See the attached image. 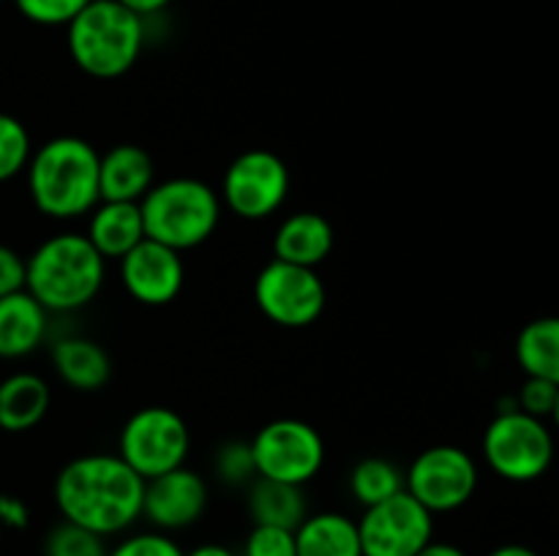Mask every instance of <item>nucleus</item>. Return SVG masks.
I'll use <instances>...</instances> for the list:
<instances>
[{
    "label": "nucleus",
    "mask_w": 559,
    "mask_h": 556,
    "mask_svg": "<svg viewBox=\"0 0 559 556\" xmlns=\"http://www.w3.org/2000/svg\"><path fill=\"white\" fill-rule=\"evenodd\" d=\"M289 169L278 153L251 147L235 156L222 178V205L243 221H265L276 216L289 196Z\"/></svg>",
    "instance_id": "nucleus-8"
},
{
    "label": "nucleus",
    "mask_w": 559,
    "mask_h": 556,
    "mask_svg": "<svg viewBox=\"0 0 559 556\" xmlns=\"http://www.w3.org/2000/svg\"><path fill=\"white\" fill-rule=\"evenodd\" d=\"M118 3H123L126 9L134 11V14L142 16V20H151V16L162 14L164 9H169L173 0H118Z\"/></svg>",
    "instance_id": "nucleus-34"
},
{
    "label": "nucleus",
    "mask_w": 559,
    "mask_h": 556,
    "mask_svg": "<svg viewBox=\"0 0 559 556\" xmlns=\"http://www.w3.org/2000/svg\"><path fill=\"white\" fill-rule=\"evenodd\" d=\"M91 0H14L27 22L41 27H66Z\"/></svg>",
    "instance_id": "nucleus-29"
},
{
    "label": "nucleus",
    "mask_w": 559,
    "mask_h": 556,
    "mask_svg": "<svg viewBox=\"0 0 559 556\" xmlns=\"http://www.w3.org/2000/svg\"><path fill=\"white\" fill-rule=\"evenodd\" d=\"M486 467L508 483H533L555 463V434L546 420L522 412L513 403L500 409L484 431Z\"/></svg>",
    "instance_id": "nucleus-6"
},
{
    "label": "nucleus",
    "mask_w": 559,
    "mask_h": 556,
    "mask_svg": "<svg viewBox=\"0 0 559 556\" xmlns=\"http://www.w3.org/2000/svg\"><path fill=\"white\" fill-rule=\"evenodd\" d=\"M333 243H336V234L322 213H289L273 234V259L317 270L331 256Z\"/></svg>",
    "instance_id": "nucleus-16"
},
{
    "label": "nucleus",
    "mask_w": 559,
    "mask_h": 556,
    "mask_svg": "<svg viewBox=\"0 0 559 556\" xmlns=\"http://www.w3.org/2000/svg\"><path fill=\"white\" fill-rule=\"evenodd\" d=\"M153 183L156 164L145 147L120 142L98 158V191L104 202H142Z\"/></svg>",
    "instance_id": "nucleus-15"
},
{
    "label": "nucleus",
    "mask_w": 559,
    "mask_h": 556,
    "mask_svg": "<svg viewBox=\"0 0 559 556\" xmlns=\"http://www.w3.org/2000/svg\"><path fill=\"white\" fill-rule=\"evenodd\" d=\"M25 289V256L0 243V298Z\"/></svg>",
    "instance_id": "nucleus-32"
},
{
    "label": "nucleus",
    "mask_w": 559,
    "mask_h": 556,
    "mask_svg": "<svg viewBox=\"0 0 559 556\" xmlns=\"http://www.w3.org/2000/svg\"><path fill=\"white\" fill-rule=\"evenodd\" d=\"M486 556H540V554H538V551L530 548V545L508 543V545H497V548L489 551Z\"/></svg>",
    "instance_id": "nucleus-37"
},
{
    "label": "nucleus",
    "mask_w": 559,
    "mask_h": 556,
    "mask_svg": "<svg viewBox=\"0 0 559 556\" xmlns=\"http://www.w3.org/2000/svg\"><path fill=\"white\" fill-rule=\"evenodd\" d=\"M557 392L559 387L551 385L546 379H535V376H527L524 385L519 387V396H516V409L522 412L533 414V418H551L555 412V403H557Z\"/></svg>",
    "instance_id": "nucleus-31"
},
{
    "label": "nucleus",
    "mask_w": 559,
    "mask_h": 556,
    "mask_svg": "<svg viewBox=\"0 0 559 556\" xmlns=\"http://www.w3.org/2000/svg\"><path fill=\"white\" fill-rule=\"evenodd\" d=\"M85 238L104 259H123L134 245H140L145 234L140 202H98L87 213Z\"/></svg>",
    "instance_id": "nucleus-18"
},
{
    "label": "nucleus",
    "mask_w": 559,
    "mask_h": 556,
    "mask_svg": "<svg viewBox=\"0 0 559 556\" xmlns=\"http://www.w3.org/2000/svg\"><path fill=\"white\" fill-rule=\"evenodd\" d=\"M249 445L251 456H254L257 478L304 488L325 467V442H322L320 431L306 420H271L257 431Z\"/></svg>",
    "instance_id": "nucleus-9"
},
{
    "label": "nucleus",
    "mask_w": 559,
    "mask_h": 556,
    "mask_svg": "<svg viewBox=\"0 0 559 556\" xmlns=\"http://www.w3.org/2000/svg\"><path fill=\"white\" fill-rule=\"evenodd\" d=\"M211 488L205 478L189 467H178L158 478L145 480L142 518L158 532H183L191 529L207 510Z\"/></svg>",
    "instance_id": "nucleus-13"
},
{
    "label": "nucleus",
    "mask_w": 559,
    "mask_h": 556,
    "mask_svg": "<svg viewBox=\"0 0 559 556\" xmlns=\"http://www.w3.org/2000/svg\"><path fill=\"white\" fill-rule=\"evenodd\" d=\"M102 153L82 136H52L27 161V194L41 216L74 221L102 202L98 191Z\"/></svg>",
    "instance_id": "nucleus-2"
},
{
    "label": "nucleus",
    "mask_w": 559,
    "mask_h": 556,
    "mask_svg": "<svg viewBox=\"0 0 559 556\" xmlns=\"http://www.w3.org/2000/svg\"><path fill=\"white\" fill-rule=\"evenodd\" d=\"M191 452V431L186 420L169 407H142L123 423L118 436V456L142 480L186 467Z\"/></svg>",
    "instance_id": "nucleus-7"
},
{
    "label": "nucleus",
    "mask_w": 559,
    "mask_h": 556,
    "mask_svg": "<svg viewBox=\"0 0 559 556\" xmlns=\"http://www.w3.org/2000/svg\"><path fill=\"white\" fill-rule=\"evenodd\" d=\"M213 472L227 485H249L257 478L249 442H224L213 456Z\"/></svg>",
    "instance_id": "nucleus-27"
},
{
    "label": "nucleus",
    "mask_w": 559,
    "mask_h": 556,
    "mask_svg": "<svg viewBox=\"0 0 559 556\" xmlns=\"http://www.w3.org/2000/svg\"><path fill=\"white\" fill-rule=\"evenodd\" d=\"M298 556H364L358 521L338 510L309 512L295 529Z\"/></svg>",
    "instance_id": "nucleus-21"
},
{
    "label": "nucleus",
    "mask_w": 559,
    "mask_h": 556,
    "mask_svg": "<svg viewBox=\"0 0 559 556\" xmlns=\"http://www.w3.org/2000/svg\"><path fill=\"white\" fill-rule=\"evenodd\" d=\"M145 234L175 251H191L207 243L222 221V196L197 178H169L153 183L140 202Z\"/></svg>",
    "instance_id": "nucleus-5"
},
{
    "label": "nucleus",
    "mask_w": 559,
    "mask_h": 556,
    "mask_svg": "<svg viewBox=\"0 0 559 556\" xmlns=\"http://www.w3.org/2000/svg\"><path fill=\"white\" fill-rule=\"evenodd\" d=\"M183 556H240V554L224 543H200L191 551H186Z\"/></svg>",
    "instance_id": "nucleus-36"
},
{
    "label": "nucleus",
    "mask_w": 559,
    "mask_h": 556,
    "mask_svg": "<svg viewBox=\"0 0 559 556\" xmlns=\"http://www.w3.org/2000/svg\"><path fill=\"white\" fill-rule=\"evenodd\" d=\"M178 540L158 529H145V532H129L109 545L107 556H183Z\"/></svg>",
    "instance_id": "nucleus-28"
},
{
    "label": "nucleus",
    "mask_w": 559,
    "mask_h": 556,
    "mask_svg": "<svg viewBox=\"0 0 559 556\" xmlns=\"http://www.w3.org/2000/svg\"><path fill=\"white\" fill-rule=\"evenodd\" d=\"M145 20L118 0H91L66 25L71 60L93 80H118L129 74L145 49Z\"/></svg>",
    "instance_id": "nucleus-4"
},
{
    "label": "nucleus",
    "mask_w": 559,
    "mask_h": 556,
    "mask_svg": "<svg viewBox=\"0 0 559 556\" xmlns=\"http://www.w3.org/2000/svg\"><path fill=\"white\" fill-rule=\"evenodd\" d=\"M52 390L47 379L33 371H16L0 382V428L9 434L31 431L47 418Z\"/></svg>",
    "instance_id": "nucleus-20"
},
{
    "label": "nucleus",
    "mask_w": 559,
    "mask_h": 556,
    "mask_svg": "<svg viewBox=\"0 0 559 556\" xmlns=\"http://www.w3.org/2000/svg\"><path fill=\"white\" fill-rule=\"evenodd\" d=\"M104 278L107 259L82 232L52 234L25 259V289L49 314H71L91 305Z\"/></svg>",
    "instance_id": "nucleus-3"
},
{
    "label": "nucleus",
    "mask_w": 559,
    "mask_h": 556,
    "mask_svg": "<svg viewBox=\"0 0 559 556\" xmlns=\"http://www.w3.org/2000/svg\"><path fill=\"white\" fill-rule=\"evenodd\" d=\"M435 518L407 491L364 507L358 518L364 556H415L435 540Z\"/></svg>",
    "instance_id": "nucleus-12"
},
{
    "label": "nucleus",
    "mask_w": 559,
    "mask_h": 556,
    "mask_svg": "<svg viewBox=\"0 0 559 556\" xmlns=\"http://www.w3.org/2000/svg\"><path fill=\"white\" fill-rule=\"evenodd\" d=\"M415 556H469L462 545L445 543V540H431L426 548H420Z\"/></svg>",
    "instance_id": "nucleus-35"
},
{
    "label": "nucleus",
    "mask_w": 559,
    "mask_h": 556,
    "mask_svg": "<svg viewBox=\"0 0 559 556\" xmlns=\"http://www.w3.org/2000/svg\"><path fill=\"white\" fill-rule=\"evenodd\" d=\"M519 368L559 387V316L527 322L516 336Z\"/></svg>",
    "instance_id": "nucleus-23"
},
{
    "label": "nucleus",
    "mask_w": 559,
    "mask_h": 556,
    "mask_svg": "<svg viewBox=\"0 0 559 556\" xmlns=\"http://www.w3.org/2000/svg\"><path fill=\"white\" fill-rule=\"evenodd\" d=\"M31 523V510L25 501L14 494H0V527L25 529Z\"/></svg>",
    "instance_id": "nucleus-33"
},
{
    "label": "nucleus",
    "mask_w": 559,
    "mask_h": 556,
    "mask_svg": "<svg viewBox=\"0 0 559 556\" xmlns=\"http://www.w3.org/2000/svg\"><path fill=\"white\" fill-rule=\"evenodd\" d=\"M52 494L63 521L109 540L142 518L145 480L118 452H85L60 469Z\"/></svg>",
    "instance_id": "nucleus-1"
},
{
    "label": "nucleus",
    "mask_w": 559,
    "mask_h": 556,
    "mask_svg": "<svg viewBox=\"0 0 559 556\" xmlns=\"http://www.w3.org/2000/svg\"><path fill=\"white\" fill-rule=\"evenodd\" d=\"M551 423H555V428L559 431V392H557V403H555V412H551Z\"/></svg>",
    "instance_id": "nucleus-38"
},
{
    "label": "nucleus",
    "mask_w": 559,
    "mask_h": 556,
    "mask_svg": "<svg viewBox=\"0 0 559 556\" xmlns=\"http://www.w3.org/2000/svg\"><path fill=\"white\" fill-rule=\"evenodd\" d=\"M240 556H298L295 551V532L282 527H262L254 523L251 532L246 534Z\"/></svg>",
    "instance_id": "nucleus-30"
},
{
    "label": "nucleus",
    "mask_w": 559,
    "mask_h": 556,
    "mask_svg": "<svg viewBox=\"0 0 559 556\" xmlns=\"http://www.w3.org/2000/svg\"><path fill=\"white\" fill-rule=\"evenodd\" d=\"M120 283L131 300L142 305H169L180 294L186 281L183 254L158 240L145 238L140 245L118 259Z\"/></svg>",
    "instance_id": "nucleus-14"
},
{
    "label": "nucleus",
    "mask_w": 559,
    "mask_h": 556,
    "mask_svg": "<svg viewBox=\"0 0 559 556\" xmlns=\"http://www.w3.org/2000/svg\"><path fill=\"white\" fill-rule=\"evenodd\" d=\"M254 300L262 316L271 319L273 325L300 330L320 319L328 303V292L314 267L271 259L257 273Z\"/></svg>",
    "instance_id": "nucleus-11"
},
{
    "label": "nucleus",
    "mask_w": 559,
    "mask_h": 556,
    "mask_svg": "<svg viewBox=\"0 0 559 556\" xmlns=\"http://www.w3.org/2000/svg\"><path fill=\"white\" fill-rule=\"evenodd\" d=\"M107 537L63 518L44 537V556H107Z\"/></svg>",
    "instance_id": "nucleus-25"
},
{
    "label": "nucleus",
    "mask_w": 559,
    "mask_h": 556,
    "mask_svg": "<svg viewBox=\"0 0 559 556\" xmlns=\"http://www.w3.org/2000/svg\"><path fill=\"white\" fill-rule=\"evenodd\" d=\"M480 469L459 445L426 447L404 472V491L420 501L431 516L456 512L475 496Z\"/></svg>",
    "instance_id": "nucleus-10"
},
{
    "label": "nucleus",
    "mask_w": 559,
    "mask_h": 556,
    "mask_svg": "<svg viewBox=\"0 0 559 556\" xmlns=\"http://www.w3.org/2000/svg\"><path fill=\"white\" fill-rule=\"evenodd\" d=\"M52 368L66 387L76 392H96L112 379V358L87 336H63L49 349Z\"/></svg>",
    "instance_id": "nucleus-17"
},
{
    "label": "nucleus",
    "mask_w": 559,
    "mask_h": 556,
    "mask_svg": "<svg viewBox=\"0 0 559 556\" xmlns=\"http://www.w3.org/2000/svg\"><path fill=\"white\" fill-rule=\"evenodd\" d=\"M399 491H404V472L388 458H360L349 472V494L360 507L380 505Z\"/></svg>",
    "instance_id": "nucleus-24"
},
{
    "label": "nucleus",
    "mask_w": 559,
    "mask_h": 556,
    "mask_svg": "<svg viewBox=\"0 0 559 556\" xmlns=\"http://www.w3.org/2000/svg\"><path fill=\"white\" fill-rule=\"evenodd\" d=\"M0 3H5V0H0Z\"/></svg>",
    "instance_id": "nucleus-39"
},
{
    "label": "nucleus",
    "mask_w": 559,
    "mask_h": 556,
    "mask_svg": "<svg viewBox=\"0 0 559 556\" xmlns=\"http://www.w3.org/2000/svg\"><path fill=\"white\" fill-rule=\"evenodd\" d=\"M33 156V142L25 123L14 114L0 112V183H9L27 169Z\"/></svg>",
    "instance_id": "nucleus-26"
},
{
    "label": "nucleus",
    "mask_w": 559,
    "mask_h": 556,
    "mask_svg": "<svg viewBox=\"0 0 559 556\" xmlns=\"http://www.w3.org/2000/svg\"><path fill=\"white\" fill-rule=\"evenodd\" d=\"M49 330V311L27 289L0 298V360L36 352Z\"/></svg>",
    "instance_id": "nucleus-19"
},
{
    "label": "nucleus",
    "mask_w": 559,
    "mask_h": 556,
    "mask_svg": "<svg viewBox=\"0 0 559 556\" xmlns=\"http://www.w3.org/2000/svg\"><path fill=\"white\" fill-rule=\"evenodd\" d=\"M246 507H249V516L254 523L293 529V532L309 516V505H306V494L300 485L276 483V480L265 478L251 480Z\"/></svg>",
    "instance_id": "nucleus-22"
}]
</instances>
